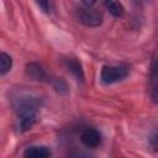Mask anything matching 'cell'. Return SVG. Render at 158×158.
I'll use <instances>...</instances> for the list:
<instances>
[{"instance_id": "obj_2", "label": "cell", "mask_w": 158, "mask_h": 158, "mask_svg": "<svg viewBox=\"0 0 158 158\" xmlns=\"http://www.w3.org/2000/svg\"><path fill=\"white\" fill-rule=\"evenodd\" d=\"M94 1H83L81 6L75 10V16L80 23L88 27H98L102 23V14L94 7Z\"/></svg>"}, {"instance_id": "obj_12", "label": "cell", "mask_w": 158, "mask_h": 158, "mask_svg": "<svg viewBox=\"0 0 158 158\" xmlns=\"http://www.w3.org/2000/svg\"><path fill=\"white\" fill-rule=\"evenodd\" d=\"M68 158H93V157H90L89 154H86L81 151H74L70 153V156Z\"/></svg>"}, {"instance_id": "obj_7", "label": "cell", "mask_w": 158, "mask_h": 158, "mask_svg": "<svg viewBox=\"0 0 158 158\" xmlns=\"http://www.w3.org/2000/svg\"><path fill=\"white\" fill-rule=\"evenodd\" d=\"M22 158H51V151L46 146H31L23 151Z\"/></svg>"}, {"instance_id": "obj_11", "label": "cell", "mask_w": 158, "mask_h": 158, "mask_svg": "<svg viewBox=\"0 0 158 158\" xmlns=\"http://www.w3.org/2000/svg\"><path fill=\"white\" fill-rule=\"evenodd\" d=\"M36 5L38 6V7H41L42 9V11H44V12H51V9H52V2H49V1H37L36 2Z\"/></svg>"}, {"instance_id": "obj_10", "label": "cell", "mask_w": 158, "mask_h": 158, "mask_svg": "<svg viewBox=\"0 0 158 158\" xmlns=\"http://www.w3.org/2000/svg\"><path fill=\"white\" fill-rule=\"evenodd\" d=\"M104 5L109 10V12L115 17H121L125 12V9H123L122 4L118 2V1H105Z\"/></svg>"}, {"instance_id": "obj_9", "label": "cell", "mask_w": 158, "mask_h": 158, "mask_svg": "<svg viewBox=\"0 0 158 158\" xmlns=\"http://www.w3.org/2000/svg\"><path fill=\"white\" fill-rule=\"evenodd\" d=\"M12 68V58L5 53V52H1L0 53V75L1 77H5Z\"/></svg>"}, {"instance_id": "obj_3", "label": "cell", "mask_w": 158, "mask_h": 158, "mask_svg": "<svg viewBox=\"0 0 158 158\" xmlns=\"http://www.w3.org/2000/svg\"><path fill=\"white\" fill-rule=\"evenodd\" d=\"M130 74V68L125 64L104 65L100 72V80L105 85H111L125 80Z\"/></svg>"}, {"instance_id": "obj_8", "label": "cell", "mask_w": 158, "mask_h": 158, "mask_svg": "<svg viewBox=\"0 0 158 158\" xmlns=\"http://www.w3.org/2000/svg\"><path fill=\"white\" fill-rule=\"evenodd\" d=\"M64 67L67 68L68 72H70L78 80L83 81L84 80V72L81 63L77 58H65L64 59Z\"/></svg>"}, {"instance_id": "obj_6", "label": "cell", "mask_w": 158, "mask_h": 158, "mask_svg": "<svg viewBox=\"0 0 158 158\" xmlns=\"http://www.w3.org/2000/svg\"><path fill=\"white\" fill-rule=\"evenodd\" d=\"M149 96L158 105V58L153 59L149 72Z\"/></svg>"}, {"instance_id": "obj_5", "label": "cell", "mask_w": 158, "mask_h": 158, "mask_svg": "<svg viewBox=\"0 0 158 158\" xmlns=\"http://www.w3.org/2000/svg\"><path fill=\"white\" fill-rule=\"evenodd\" d=\"M101 133L93 127H86L80 133V141L89 148H96L101 144Z\"/></svg>"}, {"instance_id": "obj_1", "label": "cell", "mask_w": 158, "mask_h": 158, "mask_svg": "<svg viewBox=\"0 0 158 158\" xmlns=\"http://www.w3.org/2000/svg\"><path fill=\"white\" fill-rule=\"evenodd\" d=\"M40 100L37 98L21 99L16 105V126L20 132H26L33 127L38 120Z\"/></svg>"}, {"instance_id": "obj_4", "label": "cell", "mask_w": 158, "mask_h": 158, "mask_svg": "<svg viewBox=\"0 0 158 158\" xmlns=\"http://www.w3.org/2000/svg\"><path fill=\"white\" fill-rule=\"evenodd\" d=\"M26 74L32 80L44 81V83H48V84H51L52 80H53V78H54L40 63H35V62H31V63H27L26 64Z\"/></svg>"}, {"instance_id": "obj_13", "label": "cell", "mask_w": 158, "mask_h": 158, "mask_svg": "<svg viewBox=\"0 0 158 158\" xmlns=\"http://www.w3.org/2000/svg\"><path fill=\"white\" fill-rule=\"evenodd\" d=\"M149 146H151L153 149L158 151V132L154 133V135L151 137V139H149Z\"/></svg>"}]
</instances>
